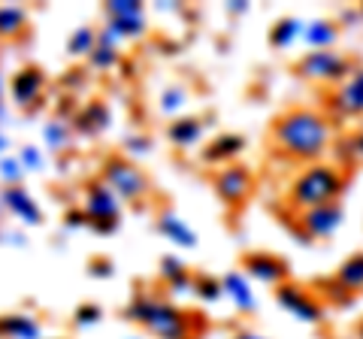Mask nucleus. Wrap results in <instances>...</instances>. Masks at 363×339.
I'll list each match as a JSON object with an SVG mask.
<instances>
[{
    "instance_id": "f257e3e1",
    "label": "nucleus",
    "mask_w": 363,
    "mask_h": 339,
    "mask_svg": "<svg viewBox=\"0 0 363 339\" xmlns=\"http://www.w3.org/2000/svg\"><path fill=\"white\" fill-rule=\"evenodd\" d=\"M272 143L294 161H321L333 143V128L315 109H288L272 124Z\"/></svg>"
},
{
    "instance_id": "f03ea898",
    "label": "nucleus",
    "mask_w": 363,
    "mask_h": 339,
    "mask_svg": "<svg viewBox=\"0 0 363 339\" xmlns=\"http://www.w3.org/2000/svg\"><path fill=\"white\" fill-rule=\"evenodd\" d=\"M345 185H348V176L342 173V167L327 164V161H315L291 182L288 200L297 212H306V209H315V206L336 203L339 194L345 191Z\"/></svg>"
},
{
    "instance_id": "7ed1b4c3",
    "label": "nucleus",
    "mask_w": 363,
    "mask_h": 339,
    "mask_svg": "<svg viewBox=\"0 0 363 339\" xmlns=\"http://www.w3.org/2000/svg\"><path fill=\"white\" fill-rule=\"evenodd\" d=\"M133 321L145 324L155 336L161 339H188L191 336V315L182 312L179 306L167 300H155V297H140L128 309Z\"/></svg>"
},
{
    "instance_id": "20e7f679",
    "label": "nucleus",
    "mask_w": 363,
    "mask_h": 339,
    "mask_svg": "<svg viewBox=\"0 0 363 339\" xmlns=\"http://www.w3.org/2000/svg\"><path fill=\"white\" fill-rule=\"evenodd\" d=\"M297 76L306 79V82H318V85H339L345 82L348 73L354 70L351 61L342 52L336 49H318V52H306L297 61Z\"/></svg>"
},
{
    "instance_id": "39448f33",
    "label": "nucleus",
    "mask_w": 363,
    "mask_h": 339,
    "mask_svg": "<svg viewBox=\"0 0 363 339\" xmlns=\"http://www.w3.org/2000/svg\"><path fill=\"white\" fill-rule=\"evenodd\" d=\"M276 303L288 315H294L300 324H321L324 321V303L318 300L312 291L294 285V282H285V285L276 288Z\"/></svg>"
},
{
    "instance_id": "423d86ee",
    "label": "nucleus",
    "mask_w": 363,
    "mask_h": 339,
    "mask_svg": "<svg viewBox=\"0 0 363 339\" xmlns=\"http://www.w3.org/2000/svg\"><path fill=\"white\" fill-rule=\"evenodd\" d=\"M342 218H345V212L336 200V203H327V206H315V209L300 212L297 224L309 240H330V236L342 228Z\"/></svg>"
},
{
    "instance_id": "0eeeda50",
    "label": "nucleus",
    "mask_w": 363,
    "mask_h": 339,
    "mask_svg": "<svg viewBox=\"0 0 363 339\" xmlns=\"http://www.w3.org/2000/svg\"><path fill=\"white\" fill-rule=\"evenodd\" d=\"M242 273L248 279L260 282V285H269V288H279L288 282V264L281 261L279 255L272 252H248L242 257Z\"/></svg>"
},
{
    "instance_id": "6e6552de",
    "label": "nucleus",
    "mask_w": 363,
    "mask_h": 339,
    "mask_svg": "<svg viewBox=\"0 0 363 339\" xmlns=\"http://www.w3.org/2000/svg\"><path fill=\"white\" fill-rule=\"evenodd\" d=\"M212 185H215V194H218L227 206H240V203L252 194L255 179H252V173H248L245 167L227 164V167H221L218 173H215Z\"/></svg>"
},
{
    "instance_id": "1a4fd4ad",
    "label": "nucleus",
    "mask_w": 363,
    "mask_h": 339,
    "mask_svg": "<svg viewBox=\"0 0 363 339\" xmlns=\"http://www.w3.org/2000/svg\"><path fill=\"white\" fill-rule=\"evenodd\" d=\"M333 109L345 118L363 116V67H354L345 82H339L336 94H333Z\"/></svg>"
},
{
    "instance_id": "9d476101",
    "label": "nucleus",
    "mask_w": 363,
    "mask_h": 339,
    "mask_svg": "<svg viewBox=\"0 0 363 339\" xmlns=\"http://www.w3.org/2000/svg\"><path fill=\"white\" fill-rule=\"evenodd\" d=\"M106 179H109V185L116 188L121 197H130V200H133V197H143L145 188H149V179H145L136 167L124 164V161L106 164Z\"/></svg>"
},
{
    "instance_id": "9b49d317",
    "label": "nucleus",
    "mask_w": 363,
    "mask_h": 339,
    "mask_svg": "<svg viewBox=\"0 0 363 339\" xmlns=\"http://www.w3.org/2000/svg\"><path fill=\"white\" fill-rule=\"evenodd\" d=\"M221 291L230 297V303L240 312H245V315L257 312V297H255L252 279H248L242 269H230V273H224L221 276Z\"/></svg>"
},
{
    "instance_id": "f8f14e48",
    "label": "nucleus",
    "mask_w": 363,
    "mask_h": 339,
    "mask_svg": "<svg viewBox=\"0 0 363 339\" xmlns=\"http://www.w3.org/2000/svg\"><path fill=\"white\" fill-rule=\"evenodd\" d=\"M242 149H245V137L242 133H218L206 149H203V161L206 164H230L233 157H240L242 155Z\"/></svg>"
},
{
    "instance_id": "ddd939ff",
    "label": "nucleus",
    "mask_w": 363,
    "mask_h": 339,
    "mask_svg": "<svg viewBox=\"0 0 363 339\" xmlns=\"http://www.w3.org/2000/svg\"><path fill=\"white\" fill-rule=\"evenodd\" d=\"M300 40H303L312 52H318V49H333V46H336V40H339V28H336V21H330V18H312V21H303Z\"/></svg>"
},
{
    "instance_id": "4468645a",
    "label": "nucleus",
    "mask_w": 363,
    "mask_h": 339,
    "mask_svg": "<svg viewBox=\"0 0 363 339\" xmlns=\"http://www.w3.org/2000/svg\"><path fill=\"white\" fill-rule=\"evenodd\" d=\"M157 230H161V233L167 236V240H173L176 245H182V248H197V243H200L197 230L191 228V224H188L185 218L173 216V212H167V216L157 218Z\"/></svg>"
},
{
    "instance_id": "2eb2a0df",
    "label": "nucleus",
    "mask_w": 363,
    "mask_h": 339,
    "mask_svg": "<svg viewBox=\"0 0 363 339\" xmlns=\"http://www.w3.org/2000/svg\"><path fill=\"white\" fill-rule=\"evenodd\" d=\"M167 137L173 145H179V149H191V145H197L203 140V121L191 118V116H182L167 128Z\"/></svg>"
},
{
    "instance_id": "dca6fc26",
    "label": "nucleus",
    "mask_w": 363,
    "mask_h": 339,
    "mask_svg": "<svg viewBox=\"0 0 363 339\" xmlns=\"http://www.w3.org/2000/svg\"><path fill=\"white\" fill-rule=\"evenodd\" d=\"M161 276L173 291H194V276H191V269L185 267L182 257L167 255L161 261Z\"/></svg>"
},
{
    "instance_id": "f3484780",
    "label": "nucleus",
    "mask_w": 363,
    "mask_h": 339,
    "mask_svg": "<svg viewBox=\"0 0 363 339\" xmlns=\"http://www.w3.org/2000/svg\"><path fill=\"white\" fill-rule=\"evenodd\" d=\"M336 282L342 285L348 294H360L363 291V252H354L345 257L336 269Z\"/></svg>"
},
{
    "instance_id": "a211bd4d",
    "label": "nucleus",
    "mask_w": 363,
    "mask_h": 339,
    "mask_svg": "<svg viewBox=\"0 0 363 339\" xmlns=\"http://www.w3.org/2000/svg\"><path fill=\"white\" fill-rule=\"evenodd\" d=\"M300 33H303V21L297 16H285L269 28V46L272 49H288L300 40Z\"/></svg>"
},
{
    "instance_id": "6ab92c4d",
    "label": "nucleus",
    "mask_w": 363,
    "mask_h": 339,
    "mask_svg": "<svg viewBox=\"0 0 363 339\" xmlns=\"http://www.w3.org/2000/svg\"><path fill=\"white\" fill-rule=\"evenodd\" d=\"M88 212L97 221H106V218L116 221V216H118V200L112 197L109 188H94V191H91V197H88Z\"/></svg>"
},
{
    "instance_id": "aec40b11",
    "label": "nucleus",
    "mask_w": 363,
    "mask_h": 339,
    "mask_svg": "<svg viewBox=\"0 0 363 339\" xmlns=\"http://www.w3.org/2000/svg\"><path fill=\"white\" fill-rule=\"evenodd\" d=\"M194 294H197L203 303H218L224 297L221 279H215V276H197L194 279Z\"/></svg>"
},
{
    "instance_id": "412c9836",
    "label": "nucleus",
    "mask_w": 363,
    "mask_h": 339,
    "mask_svg": "<svg viewBox=\"0 0 363 339\" xmlns=\"http://www.w3.org/2000/svg\"><path fill=\"white\" fill-rule=\"evenodd\" d=\"M188 104V88H182V85H173V88H167L164 97H161V109L164 112H182V106Z\"/></svg>"
},
{
    "instance_id": "4be33fe9",
    "label": "nucleus",
    "mask_w": 363,
    "mask_h": 339,
    "mask_svg": "<svg viewBox=\"0 0 363 339\" xmlns=\"http://www.w3.org/2000/svg\"><path fill=\"white\" fill-rule=\"evenodd\" d=\"M342 157H345V161L363 164V128L354 130L351 137H345V143H342Z\"/></svg>"
},
{
    "instance_id": "5701e85b",
    "label": "nucleus",
    "mask_w": 363,
    "mask_h": 339,
    "mask_svg": "<svg viewBox=\"0 0 363 339\" xmlns=\"http://www.w3.org/2000/svg\"><path fill=\"white\" fill-rule=\"evenodd\" d=\"M109 18H143L140 4H109Z\"/></svg>"
},
{
    "instance_id": "b1692460",
    "label": "nucleus",
    "mask_w": 363,
    "mask_h": 339,
    "mask_svg": "<svg viewBox=\"0 0 363 339\" xmlns=\"http://www.w3.org/2000/svg\"><path fill=\"white\" fill-rule=\"evenodd\" d=\"M327 297H330L333 303H348V300H351V294H348V291H345V288L333 279V282H330V294H327Z\"/></svg>"
},
{
    "instance_id": "393cba45",
    "label": "nucleus",
    "mask_w": 363,
    "mask_h": 339,
    "mask_svg": "<svg viewBox=\"0 0 363 339\" xmlns=\"http://www.w3.org/2000/svg\"><path fill=\"white\" fill-rule=\"evenodd\" d=\"M94 61H97L100 67H109V64H116V52H112V49H97Z\"/></svg>"
},
{
    "instance_id": "a878e982",
    "label": "nucleus",
    "mask_w": 363,
    "mask_h": 339,
    "mask_svg": "<svg viewBox=\"0 0 363 339\" xmlns=\"http://www.w3.org/2000/svg\"><path fill=\"white\" fill-rule=\"evenodd\" d=\"M91 40H94V37H91V30H82V33H79V37H76V43H73L76 55H79V49H88V46H91Z\"/></svg>"
},
{
    "instance_id": "bb28decb",
    "label": "nucleus",
    "mask_w": 363,
    "mask_h": 339,
    "mask_svg": "<svg viewBox=\"0 0 363 339\" xmlns=\"http://www.w3.org/2000/svg\"><path fill=\"white\" fill-rule=\"evenodd\" d=\"M97 309L94 306H88V309H82V312H79V321H97Z\"/></svg>"
},
{
    "instance_id": "cd10ccee",
    "label": "nucleus",
    "mask_w": 363,
    "mask_h": 339,
    "mask_svg": "<svg viewBox=\"0 0 363 339\" xmlns=\"http://www.w3.org/2000/svg\"><path fill=\"white\" fill-rule=\"evenodd\" d=\"M227 9H230V13H245L248 4L245 0H233V4H227Z\"/></svg>"
},
{
    "instance_id": "c85d7f7f",
    "label": "nucleus",
    "mask_w": 363,
    "mask_h": 339,
    "mask_svg": "<svg viewBox=\"0 0 363 339\" xmlns=\"http://www.w3.org/2000/svg\"><path fill=\"white\" fill-rule=\"evenodd\" d=\"M233 339H264V336H260V333H255V330H240V333H236Z\"/></svg>"
},
{
    "instance_id": "c756f323",
    "label": "nucleus",
    "mask_w": 363,
    "mask_h": 339,
    "mask_svg": "<svg viewBox=\"0 0 363 339\" xmlns=\"http://www.w3.org/2000/svg\"><path fill=\"white\" fill-rule=\"evenodd\" d=\"M357 339H363V324H360V327H357Z\"/></svg>"
}]
</instances>
